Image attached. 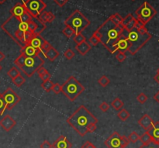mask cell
<instances>
[{"instance_id": "cell-1", "label": "cell", "mask_w": 159, "mask_h": 148, "mask_svg": "<svg viewBox=\"0 0 159 148\" xmlns=\"http://www.w3.org/2000/svg\"><path fill=\"white\" fill-rule=\"evenodd\" d=\"M124 28L122 24H116L111 18L109 17L93 33L99 39L108 51L114 54L116 52V44L120 37Z\"/></svg>"}, {"instance_id": "cell-2", "label": "cell", "mask_w": 159, "mask_h": 148, "mask_svg": "<svg viewBox=\"0 0 159 148\" xmlns=\"http://www.w3.org/2000/svg\"><path fill=\"white\" fill-rule=\"evenodd\" d=\"M67 123L77 133L84 136L88 133V127L92 123H98V119L85 105H80L68 119Z\"/></svg>"}, {"instance_id": "cell-3", "label": "cell", "mask_w": 159, "mask_h": 148, "mask_svg": "<svg viewBox=\"0 0 159 148\" xmlns=\"http://www.w3.org/2000/svg\"><path fill=\"white\" fill-rule=\"evenodd\" d=\"M1 29L21 48L26 45L25 34L29 30L26 23L22 22L19 18L11 16L1 25Z\"/></svg>"}, {"instance_id": "cell-4", "label": "cell", "mask_w": 159, "mask_h": 148, "mask_svg": "<svg viewBox=\"0 0 159 148\" xmlns=\"http://www.w3.org/2000/svg\"><path fill=\"white\" fill-rule=\"evenodd\" d=\"M122 35L125 37L126 40H128L130 43L128 52L131 55L136 54L152 38V35L149 32L142 33L135 28L130 30H124Z\"/></svg>"}, {"instance_id": "cell-5", "label": "cell", "mask_w": 159, "mask_h": 148, "mask_svg": "<svg viewBox=\"0 0 159 148\" xmlns=\"http://www.w3.org/2000/svg\"><path fill=\"white\" fill-rule=\"evenodd\" d=\"M44 63V59L41 56L26 57L23 54H20V55L18 56L14 60V64L29 78L32 77Z\"/></svg>"}, {"instance_id": "cell-6", "label": "cell", "mask_w": 159, "mask_h": 148, "mask_svg": "<svg viewBox=\"0 0 159 148\" xmlns=\"http://www.w3.org/2000/svg\"><path fill=\"white\" fill-rule=\"evenodd\" d=\"M90 21L80 10H76L65 20V25L71 27L76 34L82 33L84 30L90 25Z\"/></svg>"}, {"instance_id": "cell-7", "label": "cell", "mask_w": 159, "mask_h": 148, "mask_svg": "<svg viewBox=\"0 0 159 148\" xmlns=\"http://www.w3.org/2000/svg\"><path fill=\"white\" fill-rule=\"evenodd\" d=\"M84 91V86L74 76H70L61 86V92L71 102L75 100Z\"/></svg>"}, {"instance_id": "cell-8", "label": "cell", "mask_w": 159, "mask_h": 148, "mask_svg": "<svg viewBox=\"0 0 159 148\" xmlns=\"http://www.w3.org/2000/svg\"><path fill=\"white\" fill-rule=\"evenodd\" d=\"M157 14V11L147 2H144L135 11L136 19L140 20L144 25H146L152 18Z\"/></svg>"}, {"instance_id": "cell-9", "label": "cell", "mask_w": 159, "mask_h": 148, "mask_svg": "<svg viewBox=\"0 0 159 148\" xmlns=\"http://www.w3.org/2000/svg\"><path fill=\"white\" fill-rule=\"evenodd\" d=\"M26 10L33 18H37L47 7L43 0H26L23 3Z\"/></svg>"}, {"instance_id": "cell-10", "label": "cell", "mask_w": 159, "mask_h": 148, "mask_svg": "<svg viewBox=\"0 0 159 148\" xmlns=\"http://www.w3.org/2000/svg\"><path fill=\"white\" fill-rule=\"evenodd\" d=\"M2 95L6 104V109L8 110H11L14 108L15 105H17V103H20L21 100V98L18 96L17 93L10 87L6 88L5 92L2 93Z\"/></svg>"}, {"instance_id": "cell-11", "label": "cell", "mask_w": 159, "mask_h": 148, "mask_svg": "<svg viewBox=\"0 0 159 148\" xmlns=\"http://www.w3.org/2000/svg\"><path fill=\"white\" fill-rule=\"evenodd\" d=\"M28 29L34 35H41V33L46 29V24L41 22L37 18H33L27 23Z\"/></svg>"}, {"instance_id": "cell-12", "label": "cell", "mask_w": 159, "mask_h": 148, "mask_svg": "<svg viewBox=\"0 0 159 148\" xmlns=\"http://www.w3.org/2000/svg\"><path fill=\"white\" fill-rule=\"evenodd\" d=\"M120 138L121 136L120 133L115 131L105 141L104 144L108 148H122Z\"/></svg>"}, {"instance_id": "cell-13", "label": "cell", "mask_w": 159, "mask_h": 148, "mask_svg": "<svg viewBox=\"0 0 159 148\" xmlns=\"http://www.w3.org/2000/svg\"><path fill=\"white\" fill-rule=\"evenodd\" d=\"M16 124V122L14 119L10 115H5L0 120V126L5 131L10 132Z\"/></svg>"}, {"instance_id": "cell-14", "label": "cell", "mask_w": 159, "mask_h": 148, "mask_svg": "<svg viewBox=\"0 0 159 148\" xmlns=\"http://www.w3.org/2000/svg\"><path fill=\"white\" fill-rule=\"evenodd\" d=\"M137 19L134 17L132 14H127L124 18H123L122 20V26H124V30H130L134 29L135 26V24L137 23Z\"/></svg>"}, {"instance_id": "cell-15", "label": "cell", "mask_w": 159, "mask_h": 148, "mask_svg": "<svg viewBox=\"0 0 159 148\" xmlns=\"http://www.w3.org/2000/svg\"><path fill=\"white\" fill-rule=\"evenodd\" d=\"M47 40L41 35H33L29 42V44L41 51Z\"/></svg>"}, {"instance_id": "cell-16", "label": "cell", "mask_w": 159, "mask_h": 148, "mask_svg": "<svg viewBox=\"0 0 159 148\" xmlns=\"http://www.w3.org/2000/svg\"><path fill=\"white\" fill-rule=\"evenodd\" d=\"M129 48H130V43H129L128 40H126V37L122 35L120 36V37L119 38L118 41L116 44V52H122L126 53V51H128Z\"/></svg>"}, {"instance_id": "cell-17", "label": "cell", "mask_w": 159, "mask_h": 148, "mask_svg": "<svg viewBox=\"0 0 159 148\" xmlns=\"http://www.w3.org/2000/svg\"><path fill=\"white\" fill-rule=\"evenodd\" d=\"M71 147L70 141L63 135L60 136L52 144V148H71Z\"/></svg>"}, {"instance_id": "cell-18", "label": "cell", "mask_w": 159, "mask_h": 148, "mask_svg": "<svg viewBox=\"0 0 159 148\" xmlns=\"http://www.w3.org/2000/svg\"><path fill=\"white\" fill-rule=\"evenodd\" d=\"M154 121L151 118V116L148 115L147 114H144L141 118H140L138 120V124L142 128L144 129V130H149L150 129L152 128V126L154 124Z\"/></svg>"}, {"instance_id": "cell-19", "label": "cell", "mask_w": 159, "mask_h": 148, "mask_svg": "<svg viewBox=\"0 0 159 148\" xmlns=\"http://www.w3.org/2000/svg\"><path fill=\"white\" fill-rule=\"evenodd\" d=\"M147 132L151 136L152 141H154V143H159V121L154 123L152 128Z\"/></svg>"}, {"instance_id": "cell-20", "label": "cell", "mask_w": 159, "mask_h": 148, "mask_svg": "<svg viewBox=\"0 0 159 148\" xmlns=\"http://www.w3.org/2000/svg\"><path fill=\"white\" fill-rule=\"evenodd\" d=\"M20 53L23 54V55H25L26 57H35L40 54V50H37L36 48L28 43L25 47L21 48Z\"/></svg>"}, {"instance_id": "cell-21", "label": "cell", "mask_w": 159, "mask_h": 148, "mask_svg": "<svg viewBox=\"0 0 159 148\" xmlns=\"http://www.w3.org/2000/svg\"><path fill=\"white\" fill-rule=\"evenodd\" d=\"M26 12L25 6L22 3H17L10 10L11 16H13L15 17L20 18L24 13Z\"/></svg>"}, {"instance_id": "cell-22", "label": "cell", "mask_w": 159, "mask_h": 148, "mask_svg": "<svg viewBox=\"0 0 159 148\" xmlns=\"http://www.w3.org/2000/svg\"><path fill=\"white\" fill-rule=\"evenodd\" d=\"M37 19L41 22H42L44 24L51 23L52 21L55 20V16L51 12H47V11H43L41 14L38 16Z\"/></svg>"}, {"instance_id": "cell-23", "label": "cell", "mask_w": 159, "mask_h": 148, "mask_svg": "<svg viewBox=\"0 0 159 148\" xmlns=\"http://www.w3.org/2000/svg\"><path fill=\"white\" fill-rule=\"evenodd\" d=\"M92 47L89 45V43H87L86 41H84L79 44H76L75 50L78 51L81 55H86L87 53H88L91 50Z\"/></svg>"}, {"instance_id": "cell-24", "label": "cell", "mask_w": 159, "mask_h": 148, "mask_svg": "<svg viewBox=\"0 0 159 148\" xmlns=\"http://www.w3.org/2000/svg\"><path fill=\"white\" fill-rule=\"evenodd\" d=\"M59 55H60L59 52L54 47H51L45 52V58L51 61H54L59 57Z\"/></svg>"}, {"instance_id": "cell-25", "label": "cell", "mask_w": 159, "mask_h": 148, "mask_svg": "<svg viewBox=\"0 0 159 148\" xmlns=\"http://www.w3.org/2000/svg\"><path fill=\"white\" fill-rule=\"evenodd\" d=\"M124 105V103L120 98H116L111 103V106L116 111L120 110L123 109Z\"/></svg>"}, {"instance_id": "cell-26", "label": "cell", "mask_w": 159, "mask_h": 148, "mask_svg": "<svg viewBox=\"0 0 159 148\" xmlns=\"http://www.w3.org/2000/svg\"><path fill=\"white\" fill-rule=\"evenodd\" d=\"M130 116V114L126 109H121L120 110L118 111V113H117V117L124 122L126 121Z\"/></svg>"}, {"instance_id": "cell-27", "label": "cell", "mask_w": 159, "mask_h": 148, "mask_svg": "<svg viewBox=\"0 0 159 148\" xmlns=\"http://www.w3.org/2000/svg\"><path fill=\"white\" fill-rule=\"evenodd\" d=\"M54 83L51 81V80H47L44 81L43 82L41 83V87L43 88V90L47 92H50L51 91H52V88H53Z\"/></svg>"}, {"instance_id": "cell-28", "label": "cell", "mask_w": 159, "mask_h": 148, "mask_svg": "<svg viewBox=\"0 0 159 148\" xmlns=\"http://www.w3.org/2000/svg\"><path fill=\"white\" fill-rule=\"evenodd\" d=\"M62 33L66 37L68 38H73L75 36V33L71 27H69L68 26H65V27L62 30Z\"/></svg>"}, {"instance_id": "cell-29", "label": "cell", "mask_w": 159, "mask_h": 148, "mask_svg": "<svg viewBox=\"0 0 159 148\" xmlns=\"http://www.w3.org/2000/svg\"><path fill=\"white\" fill-rule=\"evenodd\" d=\"M25 81L26 79L23 78V76L21 75V74L20 75H19L16 78L12 79V82H13L16 87H21V86H23V84L25 83Z\"/></svg>"}, {"instance_id": "cell-30", "label": "cell", "mask_w": 159, "mask_h": 148, "mask_svg": "<svg viewBox=\"0 0 159 148\" xmlns=\"http://www.w3.org/2000/svg\"><path fill=\"white\" fill-rule=\"evenodd\" d=\"M139 141H141L142 143V144H147V143H149L150 142H152V137L147 132H145L144 133H143L141 136H140V139Z\"/></svg>"}, {"instance_id": "cell-31", "label": "cell", "mask_w": 159, "mask_h": 148, "mask_svg": "<svg viewBox=\"0 0 159 148\" xmlns=\"http://www.w3.org/2000/svg\"><path fill=\"white\" fill-rule=\"evenodd\" d=\"M7 75L11 79H13V78H16L19 75H20V71L18 70L17 68L13 67V68H11L10 70L8 71Z\"/></svg>"}, {"instance_id": "cell-32", "label": "cell", "mask_w": 159, "mask_h": 148, "mask_svg": "<svg viewBox=\"0 0 159 148\" xmlns=\"http://www.w3.org/2000/svg\"><path fill=\"white\" fill-rule=\"evenodd\" d=\"M127 138H128L130 143H135L139 141V139H140V136H139V134L137 133V132L134 131V132H132V133H130L128 136H127Z\"/></svg>"}, {"instance_id": "cell-33", "label": "cell", "mask_w": 159, "mask_h": 148, "mask_svg": "<svg viewBox=\"0 0 159 148\" xmlns=\"http://www.w3.org/2000/svg\"><path fill=\"white\" fill-rule=\"evenodd\" d=\"M109 82H110V80H109L106 75H103L101 78L98 80L99 85L101 86L102 87H104V88L108 86L109 84Z\"/></svg>"}, {"instance_id": "cell-34", "label": "cell", "mask_w": 159, "mask_h": 148, "mask_svg": "<svg viewBox=\"0 0 159 148\" xmlns=\"http://www.w3.org/2000/svg\"><path fill=\"white\" fill-rule=\"evenodd\" d=\"M88 43L91 47H95V46L98 45L99 43H100V41H99V39L96 35L92 34L88 39Z\"/></svg>"}, {"instance_id": "cell-35", "label": "cell", "mask_w": 159, "mask_h": 148, "mask_svg": "<svg viewBox=\"0 0 159 148\" xmlns=\"http://www.w3.org/2000/svg\"><path fill=\"white\" fill-rule=\"evenodd\" d=\"M73 40L75 42L76 44H79V43H82L84 41H86V38L82 33H79V34H76L73 37Z\"/></svg>"}, {"instance_id": "cell-36", "label": "cell", "mask_w": 159, "mask_h": 148, "mask_svg": "<svg viewBox=\"0 0 159 148\" xmlns=\"http://www.w3.org/2000/svg\"><path fill=\"white\" fill-rule=\"evenodd\" d=\"M5 109H6V104L4 101L2 93H0V116L3 115Z\"/></svg>"}, {"instance_id": "cell-37", "label": "cell", "mask_w": 159, "mask_h": 148, "mask_svg": "<svg viewBox=\"0 0 159 148\" xmlns=\"http://www.w3.org/2000/svg\"><path fill=\"white\" fill-rule=\"evenodd\" d=\"M110 18L116 24H120L122 23V20H123V17L119 13H114L112 16H110Z\"/></svg>"}, {"instance_id": "cell-38", "label": "cell", "mask_w": 159, "mask_h": 148, "mask_svg": "<svg viewBox=\"0 0 159 148\" xmlns=\"http://www.w3.org/2000/svg\"><path fill=\"white\" fill-rule=\"evenodd\" d=\"M137 100L141 104H144L147 101V96L144 93H140L138 96H137Z\"/></svg>"}, {"instance_id": "cell-39", "label": "cell", "mask_w": 159, "mask_h": 148, "mask_svg": "<svg viewBox=\"0 0 159 148\" xmlns=\"http://www.w3.org/2000/svg\"><path fill=\"white\" fill-rule=\"evenodd\" d=\"M64 56H65V58L67 60H71V59H72L75 56V52L71 49H68V50H65V53H64Z\"/></svg>"}, {"instance_id": "cell-40", "label": "cell", "mask_w": 159, "mask_h": 148, "mask_svg": "<svg viewBox=\"0 0 159 148\" xmlns=\"http://www.w3.org/2000/svg\"><path fill=\"white\" fill-rule=\"evenodd\" d=\"M19 19H20L22 22L28 23L31 20H32V19H33V17H32V16H31L27 13V11H26V13H24V14H23L20 18H19Z\"/></svg>"}, {"instance_id": "cell-41", "label": "cell", "mask_w": 159, "mask_h": 148, "mask_svg": "<svg viewBox=\"0 0 159 148\" xmlns=\"http://www.w3.org/2000/svg\"><path fill=\"white\" fill-rule=\"evenodd\" d=\"M138 148H159V143H154V141H152L147 144H142V146Z\"/></svg>"}, {"instance_id": "cell-42", "label": "cell", "mask_w": 159, "mask_h": 148, "mask_svg": "<svg viewBox=\"0 0 159 148\" xmlns=\"http://www.w3.org/2000/svg\"><path fill=\"white\" fill-rule=\"evenodd\" d=\"M115 58L117 60H118L119 62H124V60H126V56L125 54V53H122V52H118L115 56Z\"/></svg>"}, {"instance_id": "cell-43", "label": "cell", "mask_w": 159, "mask_h": 148, "mask_svg": "<svg viewBox=\"0 0 159 148\" xmlns=\"http://www.w3.org/2000/svg\"><path fill=\"white\" fill-rule=\"evenodd\" d=\"M120 142H121V147L125 148L126 147L128 146V144L130 143V141H129L127 136H121V138H120Z\"/></svg>"}, {"instance_id": "cell-44", "label": "cell", "mask_w": 159, "mask_h": 148, "mask_svg": "<svg viewBox=\"0 0 159 148\" xmlns=\"http://www.w3.org/2000/svg\"><path fill=\"white\" fill-rule=\"evenodd\" d=\"M52 91L54 92V93H55L56 95H58V94H59V93L61 92V86L59 83H55V84H54Z\"/></svg>"}, {"instance_id": "cell-45", "label": "cell", "mask_w": 159, "mask_h": 148, "mask_svg": "<svg viewBox=\"0 0 159 148\" xmlns=\"http://www.w3.org/2000/svg\"><path fill=\"white\" fill-rule=\"evenodd\" d=\"M99 109H100L103 113H106V112H107V111L109 110V105L107 103H106V102H103V103L99 105Z\"/></svg>"}, {"instance_id": "cell-46", "label": "cell", "mask_w": 159, "mask_h": 148, "mask_svg": "<svg viewBox=\"0 0 159 148\" xmlns=\"http://www.w3.org/2000/svg\"><path fill=\"white\" fill-rule=\"evenodd\" d=\"M40 78H41V79L43 81L47 80H50L51 78V75L50 74V73L48 72V71H46L44 74H43L42 75L40 76Z\"/></svg>"}, {"instance_id": "cell-47", "label": "cell", "mask_w": 159, "mask_h": 148, "mask_svg": "<svg viewBox=\"0 0 159 148\" xmlns=\"http://www.w3.org/2000/svg\"><path fill=\"white\" fill-rule=\"evenodd\" d=\"M81 148H96V146L94 145L93 143H92L90 141H86L85 143L82 144V146L81 147Z\"/></svg>"}, {"instance_id": "cell-48", "label": "cell", "mask_w": 159, "mask_h": 148, "mask_svg": "<svg viewBox=\"0 0 159 148\" xmlns=\"http://www.w3.org/2000/svg\"><path fill=\"white\" fill-rule=\"evenodd\" d=\"M40 148H52V144L48 141H44L40 146Z\"/></svg>"}, {"instance_id": "cell-49", "label": "cell", "mask_w": 159, "mask_h": 148, "mask_svg": "<svg viewBox=\"0 0 159 148\" xmlns=\"http://www.w3.org/2000/svg\"><path fill=\"white\" fill-rule=\"evenodd\" d=\"M68 0H54V2L57 5H59L60 7H63L64 5L68 3Z\"/></svg>"}, {"instance_id": "cell-50", "label": "cell", "mask_w": 159, "mask_h": 148, "mask_svg": "<svg viewBox=\"0 0 159 148\" xmlns=\"http://www.w3.org/2000/svg\"><path fill=\"white\" fill-rule=\"evenodd\" d=\"M96 128L97 126H96V123H92L88 127V133H94L96 130Z\"/></svg>"}, {"instance_id": "cell-51", "label": "cell", "mask_w": 159, "mask_h": 148, "mask_svg": "<svg viewBox=\"0 0 159 148\" xmlns=\"http://www.w3.org/2000/svg\"><path fill=\"white\" fill-rule=\"evenodd\" d=\"M154 99L156 101L157 103H159V92H158L157 93H155L154 96Z\"/></svg>"}, {"instance_id": "cell-52", "label": "cell", "mask_w": 159, "mask_h": 148, "mask_svg": "<svg viewBox=\"0 0 159 148\" xmlns=\"http://www.w3.org/2000/svg\"><path fill=\"white\" fill-rule=\"evenodd\" d=\"M154 79L158 84H159V72L156 73V75H155L154 77Z\"/></svg>"}, {"instance_id": "cell-53", "label": "cell", "mask_w": 159, "mask_h": 148, "mask_svg": "<svg viewBox=\"0 0 159 148\" xmlns=\"http://www.w3.org/2000/svg\"><path fill=\"white\" fill-rule=\"evenodd\" d=\"M5 58V55L2 51H0V61H3Z\"/></svg>"}, {"instance_id": "cell-54", "label": "cell", "mask_w": 159, "mask_h": 148, "mask_svg": "<svg viewBox=\"0 0 159 148\" xmlns=\"http://www.w3.org/2000/svg\"><path fill=\"white\" fill-rule=\"evenodd\" d=\"M5 1H6V0H0V4H3Z\"/></svg>"}, {"instance_id": "cell-55", "label": "cell", "mask_w": 159, "mask_h": 148, "mask_svg": "<svg viewBox=\"0 0 159 148\" xmlns=\"http://www.w3.org/2000/svg\"><path fill=\"white\" fill-rule=\"evenodd\" d=\"M2 69H3V67H2V65H1V64H0V71H2Z\"/></svg>"}, {"instance_id": "cell-56", "label": "cell", "mask_w": 159, "mask_h": 148, "mask_svg": "<svg viewBox=\"0 0 159 148\" xmlns=\"http://www.w3.org/2000/svg\"><path fill=\"white\" fill-rule=\"evenodd\" d=\"M132 1H135V0H132Z\"/></svg>"}, {"instance_id": "cell-57", "label": "cell", "mask_w": 159, "mask_h": 148, "mask_svg": "<svg viewBox=\"0 0 159 148\" xmlns=\"http://www.w3.org/2000/svg\"><path fill=\"white\" fill-rule=\"evenodd\" d=\"M158 41H159V39H158Z\"/></svg>"}, {"instance_id": "cell-58", "label": "cell", "mask_w": 159, "mask_h": 148, "mask_svg": "<svg viewBox=\"0 0 159 148\" xmlns=\"http://www.w3.org/2000/svg\"><path fill=\"white\" fill-rule=\"evenodd\" d=\"M158 92H159V91H158Z\"/></svg>"}]
</instances>
